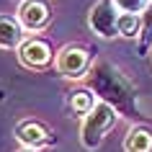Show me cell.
<instances>
[{
    "label": "cell",
    "mask_w": 152,
    "mask_h": 152,
    "mask_svg": "<svg viewBox=\"0 0 152 152\" xmlns=\"http://www.w3.org/2000/svg\"><path fill=\"white\" fill-rule=\"evenodd\" d=\"M16 139L21 144H26L28 150H39V147L54 144V134H52L41 121H36V119L18 121V124H16Z\"/></svg>",
    "instance_id": "5b68a950"
},
{
    "label": "cell",
    "mask_w": 152,
    "mask_h": 152,
    "mask_svg": "<svg viewBox=\"0 0 152 152\" xmlns=\"http://www.w3.org/2000/svg\"><path fill=\"white\" fill-rule=\"evenodd\" d=\"M116 119H119V113L113 111L108 103L98 101L96 108L83 119V126H80V142H83V147L98 150L101 142H103V137H106V132L116 124Z\"/></svg>",
    "instance_id": "7a4b0ae2"
},
{
    "label": "cell",
    "mask_w": 152,
    "mask_h": 152,
    "mask_svg": "<svg viewBox=\"0 0 152 152\" xmlns=\"http://www.w3.org/2000/svg\"><path fill=\"white\" fill-rule=\"evenodd\" d=\"M23 44V26L13 16L0 13V49H18Z\"/></svg>",
    "instance_id": "ba28073f"
},
{
    "label": "cell",
    "mask_w": 152,
    "mask_h": 152,
    "mask_svg": "<svg viewBox=\"0 0 152 152\" xmlns=\"http://www.w3.org/2000/svg\"><path fill=\"white\" fill-rule=\"evenodd\" d=\"M139 34H142V16L121 13L119 16V36H124V39H137Z\"/></svg>",
    "instance_id": "8fae6325"
},
{
    "label": "cell",
    "mask_w": 152,
    "mask_h": 152,
    "mask_svg": "<svg viewBox=\"0 0 152 152\" xmlns=\"http://www.w3.org/2000/svg\"><path fill=\"white\" fill-rule=\"evenodd\" d=\"M126 152H152V132L147 126H132L124 137Z\"/></svg>",
    "instance_id": "9c48e42d"
},
{
    "label": "cell",
    "mask_w": 152,
    "mask_h": 152,
    "mask_svg": "<svg viewBox=\"0 0 152 152\" xmlns=\"http://www.w3.org/2000/svg\"><path fill=\"white\" fill-rule=\"evenodd\" d=\"M28 152H31V150H28Z\"/></svg>",
    "instance_id": "5bb4252c"
},
{
    "label": "cell",
    "mask_w": 152,
    "mask_h": 152,
    "mask_svg": "<svg viewBox=\"0 0 152 152\" xmlns=\"http://www.w3.org/2000/svg\"><path fill=\"white\" fill-rule=\"evenodd\" d=\"M96 103H98V98L93 96V90H88V88H80V90H75V93H70V108L77 116H88L93 108H96Z\"/></svg>",
    "instance_id": "30bf717a"
},
{
    "label": "cell",
    "mask_w": 152,
    "mask_h": 152,
    "mask_svg": "<svg viewBox=\"0 0 152 152\" xmlns=\"http://www.w3.org/2000/svg\"><path fill=\"white\" fill-rule=\"evenodd\" d=\"M119 8L113 0H98L88 13V26L101 36V39H113L119 36Z\"/></svg>",
    "instance_id": "277c9868"
},
{
    "label": "cell",
    "mask_w": 152,
    "mask_h": 152,
    "mask_svg": "<svg viewBox=\"0 0 152 152\" xmlns=\"http://www.w3.org/2000/svg\"><path fill=\"white\" fill-rule=\"evenodd\" d=\"M93 52L88 47H80V44H70L64 47L54 59V67L62 77H70V80H80V77H88L90 67H93Z\"/></svg>",
    "instance_id": "3957f363"
},
{
    "label": "cell",
    "mask_w": 152,
    "mask_h": 152,
    "mask_svg": "<svg viewBox=\"0 0 152 152\" xmlns=\"http://www.w3.org/2000/svg\"><path fill=\"white\" fill-rule=\"evenodd\" d=\"M152 47V3L142 13V34H139V57H147Z\"/></svg>",
    "instance_id": "7c38bea8"
},
{
    "label": "cell",
    "mask_w": 152,
    "mask_h": 152,
    "mask_svg": "<svg viewBox=\"0 0 152 152\" xmlns=\"http://www.w3.org/2000/svg\"><path fill=\"white\" fill-rule=\"evenodd\" d=\"M88 90H93V96L98 101H103L113 108V111L124 116V119L139 121L144 119L142 108L137 103V90L134 85L121 75L111 62H96L88 72Z\"/></svg>",
    "instance_id": "6da1fadb"
},
{
    "label": "cell",
    "mask_w": 152,
    "mask_h": 152,
    "mask_svg": "<svg viewBox=\"0 0 152 152\" xmlns=\"http://www.w3.org/2000/svg\"><path fill=\"white\" fill-rule=\"evenodd\" d=\"M18 21L23 26V31H41L52 21V8L44 0H23L18 8Z\"/></svg>",
    "instance_id": "8992f818"
},
{
    "label": "cell",
    "mask_w": 152,
    "mask_h": 152,
    "mask_svg": "<svg viewBox=\"0 0 152 152\" xmlns=\"http://www.w3.org/2000/svg\"><path fill=\"white\" fill-rule=\"evenodd\" d=\"M18 59L23 67H31V70H44L49 62H52V47H49L44 39H26L21 47H18Z\"/></svg>",
    "instance_id": "52a82bcc"
},
{
    "label": "cell",
    "mask_w": 152,
    "mask_h": 152,
    "mask_svg": "<svg viewBox=\"0 0 152 152\" xmlns=\"http://www.w3.org/2000/svg\"><path fill=\"white\" fill-rule=\"evenodd\" d=\"M113 3H116L119 13H134V16H142L150 5V0H113Z\"/></svg>",
    "instance_id": "4fadbf2b"
}]
</instances>
